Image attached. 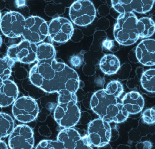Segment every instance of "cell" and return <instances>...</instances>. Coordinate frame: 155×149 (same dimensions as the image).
I'll use <instances>...</instances> for the list:
<instances>
[{"label":"cell","mask_w":155,"mask_h":149,"mask_svg":"<svg viewBox=\"0 0 155 149\" xmlns=\"http://www.w3.org/2000/svg\"><path fill=\"white\" fill-rule=\"evenodd\" d=\"M29 79L35 86L49 93L63 90L76 93L80 85L77 72L55 59L38 61L30 70Z\"/></svg>","instance_id":"obj_1"},{"label":"cell","mask_w":155,"mask_h":149,"mask_svg":"<svg viewBox=\"0 0 155 149\" xmlns=\"http://www.w3.org/2000/svg\"><path fill=\"white\" fill-rule=\"evenodd\" d=\"M58 93V104L54 113V120L62 128H72L78 123L81 113L76 93L63 90Z\"/></svg>","instance_id":"obj_2"},{"label":"cell","mask_w":155,"mask_h":149,"mask_svg":"<svg viewBox=\"0 0 155 149\" xmlns=\"http://www.w3.org/2000/svg\"><path fill=\"white\" fill-rule=\"evenodd\" d=\"M137 20L133 12L120 14L114 29V37L118 44L129 46L137 41L139 38L137 27Z\"/></svg>","instance_id":"obj_3"},{"label":"cell","mask_w":155,"mask_h":149,"mask_svg":"<svg viewBox=\"0 0 155 149\" xmlns=\"http://www.w3.org/2000/svg\"><path fill=\"white\" fill-rule=\"evenodd\" d=\"M112 128L109 122L102 119L90 121L87 129V142L90 147H102L110 141Z\"/></svg>","instance_id":"obj_4"},{"label":"cell","mask_w":155,"mask_h":149,"mask_svg":"<svg viewBox=\"0 0 155 149\" xmlns=\"http://www.w3.org/2000/svg\"><path fill=\"white\" fill-rule=\"evenodd\" d=\"M38 103L32 98L23 96L17 99L13 104L12 112L19 122L28 123L35 119L39 114Z\"/></svg>","instance_id":"obj_5"},{"label":"cell","mask_w":155,"mask_h":149,"mask_svg":"<svg viewBox=\"0 0 155 149\" xmlns=\"http://www.w3.org/2000/svg\"><path fill=\"white\" fill-rule=\"evenodd\" d=\"M94 5L89 0H77L73 3L69 10V16L74 24L84 26L90 24L95 18Z\"/></svg>","instance_id":"obj_6"},{"label":"cell","mask_w":155,"mask_h":149,"mask_svg":"<svg viewBox=\"0 0 155 149\" xmlns=\"http://www.w3.org/2000/svg\"><path fill=\"white\" fill-rule=\"evenodd\" d=\"M22 36L24 40L33 43L43 41L48 36V25L45 20L37 16L25 19Z\"/></svg>","instance_id":"obj_7"},{"label":"cell","mask_w":155,"mask_h":149,"mask_svg":"<svg viewBox=\"0 0 155 149\" xmlns=\"http://www.w3.org/2000/svg\"><path fill=\"white\" fill-rule=\"evenodd\" d=\"M37 46L26 40L11 45L7 49V56L15 62L31 64L36 60Z\"/></svg>","instance_id":"obj_8"},{"label":"cell","mask_w":155,"mask_h":149,"mask_svg":"<svg viewBox=\"0 0 155 149\" xmlns=\"http://www.w3.org/2000/svg\"><path fill=\"white\" fill-rule=\"evenodd\" d=\"M24 16L16 11L6 13L1 18L0 29L4 35L11 38L20 37L25 24Z\"/></svg>","instance_id":"obj_9"},{"label":"cell","mask_w":155,"mask_h":149,"mask_svg":"<svg viewBox=\"0 0 155 149\" xmlns=\"http://www.w3.org/2000/svg\"><path fill=\"white\" fill-rule=\"evenodd\" d=\"M74 32L71 22L64 17L54 18L48 25V36L52 40L58 43H64L69 41Z\"/></svg>","instance_id":"obj_10"},{"label":"cell","mask_w":155,"mask_h":149,"mask_svg":"<svg viewBox=\"0 0 155 149\" xmlns=\"http://www.w3.org/2000/svg\"><path fill=\"white\" fill-rule=\"evenodd\" d=\"M8 144L12 149H32L34 145L32 129L25 124L16 126L9 135Z\"/></svg>","instance_id":"obj_11"},{"label":"cell","mask_w":155,"mask_h":149,"mask_svg":"<svg viewBox=\"0 0 155 149\" xmlns=\"http://www.w3.org/2000/svg\"><path fill=\"white\" fill-rule=\"evenodd\" d=\"M57 140L62 143L64 149H92L87 138H82L77 131L72 128H64L58 134Z\"/></svg>","instance_id":"obj_12"},{"label":"cell","mask_w":155,"mask_h":149,"mask_svg":"<svg viewBox=\"0 0 155 149\" xmlns=\"http://www.w3.org/2000/svg\"><path fill=\"white\" fill-rule=\"evenodd\" d=\"M117 98L111 95L105 89L100 90L93 94L90 101L91 109L103 119L110 105L117 103Z\"/></svg>","instance_id":"obj_13"},{"label":"cell","mask_w":155,"mask_h":149,"mask_svg":"<svg viewBox=\"0 0 155 149\" xmlns=\"http://www.w3.org/2000/svg\"><path fill=\"white\" fill-rule=\"evenodd\" d=\"M136 56L139 63L146 66L155 65V40H143L137 46Z\"/></svg>","instance_id":"obj_14"},{"label":"cell","mask_w":155,"mask_h":149,"mask_svg":"<svg viewBox=\"0 0 155 149\" xmlns=\"http://www.w3.org/2000/svg\"><path fill=\"white\" fill-rule=\"evenodd\" d=\"M19 90L15 83L11 80L0 83V107L5 108L13 104L17 99Z\"/></svg>","instance_id":"obj_15"},{"label":"cell","mask_w":155,"mask_h":149,"mask_svg":"<svg viewBox=\"0 0 155 149\" xmlns=\"http://www.w3.org/2000/svg\"><path fill=\"white\" fill-rule=\"evenodd\" d=\"M122 103L129 114H136L142 111L144 106L145 101L140 93L132 91L124 96Z\"/></svg>","instance_id":"obj_16"},{"label":"cell","mask_w":155,"mask_h":149,"mask_svg":"<svg viewBox=\"0 0 155 149\" xmlns=\"http://www.w3.org/2000/svg\"><path fill=\"white\" fill-rule=\"evenodd\" d=\"M129 115L123 104L117 102L109 106L103 119L109 123H122L127 119Z\"/></svg>","instance_id":"obj_17"},{"label":"cell","mask_w":155,"mask_h":149,"mask_svg":"<svg viewBox=\"0 0 155 149\" xmlns=\"http://www.w3.org/2000/svg\"><path fill=\"white\" fill-rule=\"evenodd\" d=\"M100 70L105 74L111 75L116 74L120 68L119 60L115 55L112 54H105L99 62Z\"/></svg>","instance_id":"obj_18"},{"label":"cell","mask_w":155,"mask_h":149,"mask_svg":"<svg viewBox=\"0 0 155 149\" xmlns=\"http://www.w3.org/2000/svg\"><path fill=\"white\" fill-rule=\"evenodd\" d=\"M137 27L139 38H149L155 32V23L151 18L143 17L138 19Z\"/></svg>","instance_id":"obj_19"},{"label":"cell","mask_w":155,"mask_h":149,"mask_svg":"<svg viewBox=\"0 0 155 149\" xmlns=\"http://www.w3.org/2000/svg\"><path fill=\"white\" fill-rule=\"evenodd\" d=\"M56 51L51 44L43 43L38 44L36 50V60L38 61L48 60L55 59Z\"/></svg>","instance_id":"obj_20"},{"label":"cell","mask_w":155,"mask_h":149,"mask_svg":"<svg viewBox=\"0 0 155 149\" xmlns=\"http://www.w3.org/2000/svg\"><path fill=\"white\" fill-rule=\"evenodd\" d=\"M15 128L14 121L9 114L0 113V140L8 137Z\"/></svg>","instance_id":"obj_21"},{"label":"cell","mask_w":155,"mask_h":149,"mask_svg":"<svg viewBox=\"0 0 155 149\" xmlns=\"http://www.w3.org/2000/svg\"><path fill=\"white\" fill-rule=\"evenodd\" d=\"M141 83L147 91L155 92V69L147 70L143 73Z\"/></svg>","instance_id":"obj_22"},{"label":"cell","mask_w":155,"mask_h":149,"mask_svg":"<svg viewBox=\"0 0 155 149\" xmlns=\"http://www.w3.org/2000/svg\"><path fill=\"white\" fill-rule=\"evenodd\" d=\"M15 63L7 55L0 58V83L3 81L9 79Z\"/></svg>","instance_id":"obj_23"},{"label":"cell","mask_w":155,"mask_h":149,"mask_svg":"<svg viewBox=\"0 0 155 149\" xmlns=\"http://www.w3.org/2000/svg\"><path fill=\"white\" fill-rule=\"evenodd\" d=\"M154 0H133L131 5L132 12L144 14L151 11L154 3Z\"/></svg>","instance_id":"obj_24"},{"label":"cell","mask_w":155,"mask_h":149,"mask_svg":"<svg viewBox=\"0 0 155 149\" xmlns=\"http://www.w3.org/2000/svg\"><path fill=\"white\" fill-rule=\"evenodd\" d=\"M133 0H112V7L119 14L132 12L131 5Z\"/></svg>","instance_id":"obj_25"},{"label":"cell","mask_w":155,"mask_h":149,"mask_svg":"<svg viewBox=\"0 0 155 149\" xmlns=\"http://www.w3.org/2000/svg\"><path fill=\"white\" fill-rule=\"evenodd\" d=\"M105 90L109 94L118 98L124 92V88L123 85L120 82L114 80L108 83Z\"/></svg>","instance_id":"obj_26"},{"label":"cell","mask_w":155,"mask_h":149,"mask_svg":"<svg viewBox=\"0 0 155 149\" xmlns=\"http://www.w3.org/2000/svg\"><path fill=\"white\" fill-rule=\"evenodd\" d=\"M35 149H64L62 143L56 141L43 140L35 147Z\"/></svg>","instance_id":"obj_27"},{"label":"cell","mask_w":155,"mask_h":149,"mask_svg":"<svg viewBox=\"0 0 155 149\" xmlns=\"http://www.w3.org/2000/svg\"><path fill=\"white\" fill-rule=\"evenodd\" d=\"M143 121L147 124L155 123V110L153 109H148L143 112L142 115Z\"/></svg>","instance_id":"obj_28"},{"label":"cell","mask_w":155,"mask_h":149,"mask_svg":"<svg viewBox=\"0 0 155 149\" xmlns=\"http://www.w3.org/2000/svg\"><path fill=\"white\" fill-rule=\"evenodd\" d=\"M119 45L120 44L116 45L114 41L113 40H106L103 43V46L105 48L113 52L117 51L118 50L119 48H117V46H119Z\"/></svg>","instance_id":"obj_29"},{"label":"cell","mask_w":155,"mask_h":149,"mask_svg":"<svg viewBox=\"0 0 155 149\" xmlns=\"http://www.w3.org/2000/svg\"><path fill=\"white\" fill-rule=\"evenodd\" d=\"M85 119L89 121L91 120V117H90V115H89V113H87V112H82V113H80V117L79 121H81V123L82 122V124H83V125H86L87 124Z\"/></svg>","instance_id":"obj_30"},{"label":"cell","mask_w":155,"mask_h":149,"mask_svg":"<svg viewBox=\"0 0 155 149\" xmlns=\"http://www.w3.org/2000/svg\"><path fill=\"white\" fill-rule=\"evenodd\" d=\"M152 147V144L151 142L148 141H145L144 142H140L136 146L137 148L151 149Z\"/></svg>","instance_id":"obj_31"},{"label":"cell","mask_w":155,"mask_h":149,"mask_svg":"<svg viewBox=\"0 0 155 149\" xmlns=\"http://www.w3.org/2000/svg\"><path fill=\"white\" fill-rule=\"evenodd\" d=\"M71 62L73 66H79L81 63V60L79 57L78 56H74L72 59H71Z\"/></svg>","instance_id":"obj_32"},{"label":"cell","mask_w":155,"mask_h":149,"mask_svg":"<svg viewBox=\"0 0 155 149\" xmlns=\"http://www.w3.org/2000/svg\"><path fill=\"white\" fill-rule=\"evenodd\" d=\"M8 146L7 144L3 141L0 140V149H8Z\"/></svg>","instance_id":"obj_33"},{"label":"cell","mask_w":155,"mask_h":149,"mask_svg":"<svg viewBox=\"0 0 155 149\" xmlns=\"http://www.w3.org/2000/svg\"><path fill=\"white\" fill-rule=\"evenodd\" d=\"M2 37L0 36V47H1V45H2Z\"/></svg>","instance_id":"obj_34"},{"label":"cell","mask_w":155,"mask_h":149,"mask_svg":"<svg viewBox=\"0 0 155 149\" xmlns=\"http://www.w3.org/2000/svg\"><path fill=\"white\" fill-rule=\"evenodd\" d=\"M1 18H2V16H1V12H0V21H1Z\"/></svg>","instance_id":"obj_35"},{"label":"cell","mask_w":155,"mask_h":149,"mask_svg":"<svg viewBox=\"0 0 155 149\" xmlns=\"http://www.w3.org/2000/svg\"><path fill=\"white\" fill-rule=\"evenodd\" d=\"M154 1H155V0H154Z\"/></svg>","instance_id":"obj_36"}]
</instances>
